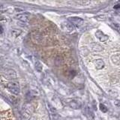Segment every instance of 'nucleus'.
<instances>
[{
	"label": "nucleus",
	"instance_id": "0eeeda50",
	"mask_svg": "<svg viewBox=\"0 0 120 120\" xmlns=\"http://www.w3.org/2000/svg\"><path fill=\"white\" fill-rule=\"evenodd\" d=\"M64 28H65V29L68 32H72L74 30V25L71 22H64L63 23Z\"/></svg>",
	"mask_w": 120,
	"mask_h": 120
},
{
	"label": "nucleus",
	"instance_id": "ddd939ff",
	"mask_svg": "<svg viewBox=\"0 0 120 120\" xmlns=\"http://www.w3.org/2000/svg\"><path fill=\"white\" fill-rule=\"evenodd\" d=\"M96 19L98 20H106V16L105 15H98L96 17Z\"/></svg>",
	"mask_w": 120,
	"mask_h": 120
},
{
	"label": "nucleus",
	"instance_id": "39448f33",
	"mask_svg": "<svg viewBox=\"0 0 120 120\" xmlns=\"http://www.w3.org/2000/svg\"><path fill=\"white\" fill-rule=\"evenodd\" d=\"M32 39L35 41L36 43H41V41L43 40V37H42V35H41V33L38 32H34L32 35Z\"/></svg>",
	"mask_w": 120,
	"mask_h": 120
},
{
	"label": "nucleus",
	"instance_id": "f8f14e48",
	"mask_svg": "<svg viewBox=\"0 0 120 120\" xmlns=\"http://www.w3.org/2000/svg\"><path fill=\"white\" fill-rule=\"evenodd\" d=\"M21 32H22L21 30H20V29H19V30L18 29H13V30H11V34H12V35L14 36H15V37L20 35Z\"/></svg>",
	"mask_w": 120,
	"mask_h": 120
},
{
	"label": "nucleus",
	"instance_id": "a211bd4d",
	"mask_svg": "<svg viewBox=\"0 0 120 120\" xmlns=\"http://www.w3.org/2000/svg\"><path fill=\"white\" fill-rule=\"evenodd\" d=\"M29 120H36V119H35V117H31Z\"/></svg>",
	"mask_w": 120,
	"mask_h": 120
},
{
	"label": "nucleus",
	"instance_id": "f03ea898",
	"mask_svg": "<svg viewBox=\"0 0 120 120\" xmlns=\"http://www.w3.org/2000/svg\"><path fill=\"white\" fill-rule=\"evenodd\" d=\"M4 74H5V77H7L8 79H12V80H14L17 77V75L16 71H14L13 69H6L4 71Z\"/></svg>",
	"mask_w": 120,
	"mask_h": 120
},
{
	"label": "nucleus",
	"instance_id": "f257e3e1",
	"mask_svg": "<svg viewBox=\"0 0 120 120\" xmlns=\"http://www.w3.org/2000/svg\"><path fill=\"white\" fill-rule=\"evenodd\" d=\"M6 87L8 89V90L14 94V95H19L20 92V86H19V84L17 82H10L8 83L7 84Z\"/></svg>",
	"mask_w": 120,
	"mask_h": 120
},
{
	"label": "nucleus",
	"instance_id": "9b49d317",
	"mask_svg": "<svg viewBox=\"0 0 120 120\" xmlns=\"http://www.w3.org/2000/svg\"><path fill=\"white\" fill-rule=\"evenodd\" d=\"M112 62L115 63V64H118V63H119V62H120V58H119V56L118 55H115V56H113L112 57Z\"/></svg>",
	"mask_w": 120,
	"mask_h": 120
},
{
	"label": "nucleus",
	"instance_id": "2eb2a0df",
	"mask_svg": "<svg viewBox=\"0 0 120 120\" xmlns=\"http://www.w3.org/2000/svg\"><path fill=\"white\" fill-rule=\"evenodd\" d=\"M114 104H115V105L117 107H119V108H120V101H116L115 102H114Z\"/></svg>",
	"mask_w": 120,
	"mask_h": 120
},
{
	"label": "nucleus",
	"instance_id": "423d86ee",
	"mask_svg": "<svg viewBox=\"0 0 120 120\" xmlns=\"http://www.w3.org/2000/svg\"><path fill=\"white\" fill-rule=\"evenodd\" d=\"M16 18L17 20L22 21V22H26L29 20V14L27 13H22V14H17Z\"/></svg>",
	"mask_w": 120,
	"mask_h": 120
},
{
	"label": "nucleus",
	"instance_id": "20e7f679",
	"mask_svg": "<svg viewBox=\"0 0 120 120\" xmlns=\"http://www.w3.org/2000/svg\"><path fill=\"white\" fill-rule=\"evenodd\" d=\"M95 36L98 39L99 41H102V42H104V41H106L108 40V36L106 35H104V34L102 32H101V31H97L95 32Z\"/></svg>",
	"mask_w": 120,
	"mask_h": 120
},
{
	"label": "nucleus",
	"instance_id": "7ed1b4c3",
	"mask_svg": "<svg viewBox=\"0 0 120 120\" xmlns=\"http://www.w3.org/2000/svg\"><path fill=\"white\" fill-rule=\"evenodd\" d=\"M69 21L72 22L74 26H80L83 24V20L80 17H70Z\"/></svg>",
	"mask_w": 120,
	"mask_h": 120
},
{
	"label": "nucleus",
	"instance_id": "f3484780",
	"mask_svg": "<svg viewBox=\"0 0 120 120\" xmlns=\"http://www.w3.org/2000/svg\"><path fill=\"white\" fill-rule=\"evenodd\" d=\"M120 8V3H117V5L114 6V8Z\"/></svg>",
	"mask_w": 120,
	"mask_h": 120
},
{
	"label": "nucleus",
	"instance_id": "9d476101",
	"mask_svg": "<svg viewBox=\"0 0 120 120\" xmlns=\"http://www.w3.org/2000/svg\"><path fill=\"white\" fill-rule=\"evenodd\" d=\"M35 69H36L38 71V72H41V71H42V65H41L40 62L37 61V62H35Z\"/></svg>",
	"mask_w": 120,
	"mask_h": 120
},
{
	"label": "nucleus",
	"instance_id": "1a4fd4ad",
	"mask_svg": "<svg viewBox=\"0 0 120 120\" xmlns=\"http://www.w3.org/2000/svg\"><path fill=\"white\" fill-rule=\"evenodd\" d=\"M69 106L73 109H78L80 107V104L76 101H71L69 102Z\"/></svg>",
	"mask_w": 120,
	"mask_h": 120
},
{
	"label": "nucleus",
	"instance_id": "4468645a",
	"mask_svg": "<svg viewBox=\"0 0 120 120\" xmlns=\"http://www.w3.org/2000/svg\"><path fill=\"white\" fill-rule=\"evenodd\" d=\"M100 110L103 112H106L107 111V108L105 107L104 104H100Z\"/></svg>",
	"mask_w": 120,
	"mask_h": 120
},
{
	"label": "nucleus",
	"instance_id": "6e6552de",
	"mask_svg": "<svg viewBox=\"0 0 120 120\" xmlns=\"http://www.w3.org/2000/svg\"><path fill=\"white\" fill-rule=\"evenodd\" d=\"M105 65V64H104V62L103 61L102 59H97L96 61L95 62V66L96 68V69L98 70H101V69H102L104 67Z\"/></svg>",
	"mask_w": 120,
	"mask_h": 120
},
{
	"label": "nucleus",
	"instance_id": "dca6fc26",
	"mask_svg": "<svg viewBox=\"0 0 120 120\" xmlns=\"http://www.w3.org/2000/svg\"><path fill=\"white\" fill-rule=\"evenodd\" d=\"M114 26H115V29H117V30H119H119H120V25H117V24H114Z\"/></svg>",
	"mask_w": 120,
	"mask_h": 120
}]
</instances>
